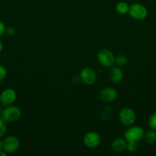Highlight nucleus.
<instances>
[{"instance_id":"obj_5","label":"nucleus","mask_w":156,"mask_h":156,"mask_svg":"<svg viewBox=\"0 0 156 156\" xmlns=\"http://www.w3.org/2000/svg\"><path fill=\"white\" fill-rule=\"evenodd\" d=\"M128 15L131 18L136 20H143L148 15V10L146 7L140 3H134L129 5Z\"/></svg>"},{"instance_id":"obj_13","label":"nucleus","mask_w":156,"mask_h":156,"mask_svg":"<svg viewBox=\"0 0 156 156\" xmlns=\"http://www.w3.org/2000/svg\"><path fill=\"white\" fill-rule=\"evenodd\" d=\"M129 5L125 2H119L116 5V11L119 15H125L128 12Z\"/></svg>"},{"instance_id":"obj_16","label":"nucleus","mask_w":156,"mask_h":156,"mask_svg":"<svg viewBox=\"0 0 156 156\" xmlns=\"http://www.w3.org/2000/svg\"><path fill=\"white\" fill-rule=\"evenodd\" d=\"M6 123H7V122L5 120H3V119L0 117V138L4 136L5 134H6V130H7Z\"/></svg>"},{"instance_id":"obj_12","label":"nucleus","mask_w":156,"mask_h":156,"mask_svg":"<svg viewBox=\"0 0 156 156\" xmlns=\"http://www.w3.org/2000/svg\"><path fill=\"white\" fill-rule=\"evenodd\" d=\"M128 142L125 138H117L113 140L111 143V148L114 152H122L127 149Z\"/></svg>"},{"instance_id":"obj_11","label":"nucleus","mask_w":156,"mask_h":156,"mask_svg":"<svg viewBox=\"0 0 156 156\" xmlns=\"http://www.w3.org/2000/svg\"><path fill=\"white\" fill-rule=\"evenodd\" d=\"M124 74L119 66H112L109 72V78L112 82L115 84L119 83L123 79Z\"/></svg>"},{"instance_id":"obj_23","label":"nucleus","mask_w":156,"mask_h":156,"mask_svg":"<svg viewBox=\"0 0 156 156\" xmlns=\"http://www.w3.org/2000/svg\"><path fill=\"white\" fill-rule=\"evenodd\" d=\"M7 155H8V154L6 153V152H5L3 149H2V150H0V156H6Z\"/></svg>"},{"instance_id":"obj_9","label":"nucleus","mask_w":156,"mask_h":156,"mask_svg":"<svg viewBox=\"0 0 156 156\" xmlns=\"http://www.w3.org/2000/svg\"><path fill=\"white\" fill-rule=\"evenodd\" d=\"M101 143V138L99 134L94 131L87 133L84 136V144L89 149L98 147Z\"/></svg>"},{"instance_id":"obj_24","label":"nucleus","mask_w":156,"mask_h":156,"mask_svg":"<svg viewBox=\"0 0 156 156\" xmlns=\"http://www.w3.org/2000/svg\"><path fill=\"white\" fill-rule=\"evenodd\" d=\"M2 49H3V44H2V41H0V53L2 52Z\"/></svg>"},{"instance_id":"obj_17","label":"nucleus","mask_w":156,"mask_h":156,"mask_svg":"<svg viewBox=\"0 0 156 156\" xmlns=\"http://www.w3.org/2000/svg\"><path fill=\"white\" fill-rule=\"evenodd\" d=\"M112 114H113V111L110 107H106V108H105L102 112V118L104 119V120H109L111 118Z\"/></svg>"},{"instance_id":"obj_22","label":"nucleus","mask_w":156,"mask_h":156,"mask_svg":"<svg viewBox=\"0 0 156 156\" xmlns=\"http://www.w3.org/2000/svg\"><path fill=\"white\" fill-rule=\"evenodd\" d=\"M6 25H5L4 23L0 21V37H2L5 33H6Z\"/></svg>"},{"instance_id":"obj_18","label":"nucleus","mask_w":156,"mask_h":156,"mask_svg":"<svg viewBox=\"0 0 156 156\" xmlns=\"http://www.w3.org/2000/svg\"><path fill=\"white\" fill-rule=\"evenodd\" d=\"M148 125L151 129H156V112L153 113L148 119Z\"/></svg>"},{"instance_id":"obj_8","label":"nucleus","mask_w":156,"mask_h":156,"mask_svg":"<svg viewBox=\"0 0 156 156\" xmlns=\"http://www.w3.org/2000/svg\"><path fill=\"white\" fill-rule=\"evenodd\" d=\"M17 99V93L12 88H6L0 94V103L2 106L12 105Z\"/></svg>"},{"instance_id":"obj_6","label":"nucleus","mask_w":156,"mask_h":156,"mask_svg":"<svg viewBox=\"0 0 156 156\" xmlns=\"http://www.w3.org/2000/svg\"><path fill=\"white\" fill-rule=\"evenodd\" d=\"M20 146V141L15 136H9L2 141V149L7 154H12L16 152Z\"/></svg>"},{"instance_id":"obj_1","label":"nucleus","mask_w":156,"mask_h":156,"mask_svg":"<svg viewBox=\"0 0 156 156\" xmlns=\"http://www.w3.org/2000/svg\"><path fill=\"white\" fill-rule=\"evenodd\" d=\"M21 116V111L18 107L9 105L6 106L2 111L1 117L7 123L17 121Z\"/></svg>"},{"instance_id":"obj_14","label":"nucleus","mask_w":156,"mask_h":156,"mask_svg":"<svg viewBox=\"0 0 156 156\" xmlns=\"http://www.w3.org/2000/svg\"><path fill=\"white\" fill-rule=\"evenodd\" d=\"M143 139L148 144H153L156 142V131L154 129L148 131L145 133Z\"/></svg>"},{"instance_id":"obj_20","label":"nucleus","mask_w":156,"mask_h":156,"mask_svg":"<svg viewBox=\"0 0 156 156\" xmlns=\"http://www.w3.org/2000/svg\"><path fill=\"white\" fill-rule=\"evenodd\" d=\"M7 76V69L6 67L0 65V82H2Z\"/></svg>"},{"instance_id":"obj_15","label":"nucleus","mask_w":156,"mask_h":156,"mask_svg":"<svg viewBox=\"0 0 156 156\" xmlns=\"http://www.w3.org/2000/svg\"><path fill=\"white\" fill-rule=\"evenodd\" d=\"M128 62V59L125 55L120 54L115 57V63L117 65V66H123Z\"/></svg>"},{"instance_id":"obj_3","label":"nucleus","mask_w":156,"mask_h":156,"mask_svg":"<svg viewBox=\"0 0 156 156\" xmlns=\"http://www.w3.org/2000/svg\"><path fill=\"white\" fill-rule=\"evenodd\" d=\"M98 62L105 68H111L115 64V56L109 49H102L97 54Z\"/></svg>"},{"instance_id":"obj_7","label":"nucleus","mask_w":156,"mask_h":156,"mask_svg":"<svg viewBox=\"0 0 156 156\" xmlns=\"http://www.w3.org/2000/svg\"><path fill=\"white\" fill-rule=\"evenodd\" d=\"M80 81L87 85H93L97 81V76L96 73L93 69L90 67L84 68L80 73Z\"/></svg>"},{"instance_id":"obj_21","label":"nucleus","mask_w":156,"mask_h":156,"mask_svg":"<svg viewBox=\"0 0 156 156\" xmlns=\"http://www.w3.org/2000/svg\"><path fill=\"white\" fill-rule=\"evenodd\" d=\"M6 33L9 36L12 37V36H13V35L15 34V29L13 28V27H6Z\"/></svg>"},{"instance_id":"obj_4","label":"nucleus","mask_w":156,"mask_h":156,"mask_svg":"<svg viewBox=\"0 0 156 156\" xmlns=\"http://www.w3.org/2000/svg\"><path fill=\"white\" fill-rule=\"evenodd\" d=\"M119 120L124 126H132L136 120V112L130 108H124L119 111Z\"/></svg>"},{"instance_id":"obj_26","label":"nucleus","mask_w":156,"mask_h":156,"mask_svg":"<svg viewBox=\"0 0 156 156\" xmlns=\"http://www.w3.org/2000/svg\"><path fill=\"white\" fill-rule=\"evenodd\" d=\"M2 111V105H1V103H0V117H1Z\"/></svg>"},{"instance_id":"obj_10","label":"nucleus","mask_w":156,"mask_h":156,"mask_svg":"<svg viewBox=\"0 0 156 156\" xmlns=\"http://www.w3.org/2000/svg\"><path fill=\"white\" fill-rule=\"evenodd\" d=\"M99 96L100 100L104 103H112L116 100L118 93L115 88L112 87H106L101 90Z\"/></svg>"},{"instance_id":"obj_25","label":"nucleus","mask_w":156,"mask_h":156,"mask_svg":"<svg viewBox=\"0 0 156 156\" xmlns=\"http://www.w3.org/2000/svg\"><path fill=\"white\" fill-rule=\"evenodd\" d=\"M0 150H2V141L0 140Z\"/></svg>"},{"instance_id":"obj_19","label":"nucleus","mask_w":156,"mask_h":156,"mask_svg":"<svg viewBox=\"0 0 156 156\" xmlns=\"http://www.w3.org/2000/svg\"><path fill=\"white\" fill-rule=\"evenodd\" d=\"M126 149L130 152H136L138 149V143H136V142H128Z\"/></svg>"},{"instance_id":"obj_27","label":"nucleus","mask_w":156,"mask_h":156,"mask_svg":"<svg viewBox=\"0 0 156 156\" xmlns=\"http://www.w3.org/2000/svg\"><path fill=\"white\" fill-rule=\"evenodd\" d=\"M155 131H156V129H155Z\"/></svg>"},{"instance_id":"obj_2","label":"nucleus","mask_w":156,"mask_h":156,"mask_svg":"<svg viewBox=\"0 0 156 156\" xmlns=\"http://www.w3.org/2000/svg\"><path fill=\"white\" fill-rule=\"evenodd\" d=\"M145 135V131L143 128L139 126H132L127 129L124 133V138L127 142H136L139 141L143 139Z\"/></svg>"}]
</instances>
